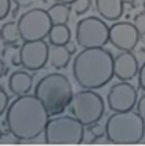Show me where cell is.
<instances>
[{
  "mask_svg": "<svg viewBox=\"0 0 145 146\" xmlns=\"http://www.w3.org/2000/svg\"><path fill=\"white\" fill-rule=\"evenodd\" d=\"M136 107H137V112H139L140 115H142V117L145 118V95L142 96V98H139V100H137Z\"/></svg>",
  "mask_w": 145,
  "mask_h": 146,
  "instance_id": "cell-26",
  "label": "cell"
},
{
  "mask_svg": "<svg viewBox=\"0 0 145 146\" xmlns=\"http://www.w3.org/2000/svg\"><path fill=\"white\" fill-rule=\"evenodd\" d=\"M70 6H72V9H74V13L77 16H83L84 13L89 11V8H91V0H75Z\"/></svg>",
  "mask_w": 145,
  "mask_h": 146,
  "instance_id": "cell-19",
  "label": "cell"
},
{
  "mask_svg": "<svg viewBox=\"0 0 145 146\" xmlns=\"http://www.w3.org/2000/svg\"><path fill=\"white\" fill-rule=\"evenodd\" d=\"M140 33L130 22H117L109 28V42L120 51H133L137 47Z\"/></svg>",
  "mask_w": 145,
  "mask_h": 146,
  "instance_id": "cell-11",
  "label": "cell"
},
{
  "mask_svg": "<svg viewBox=\"0 0 145 146\" xmlns=\"http://www.w3.org/2000/svg\"><path fill=\"white\" fill-rule=\"evenodd\" d=\"M50 54V47L41 40H25L20 47V61L22 68L28 72H37L45 67Z\"/></svg>",
  "mask_w": 145,
  "mask_h": 146,
  "instance_id": "cell-9",
  "label": "cell"
},
{
  "mask_svg": "<svg viewBox=\"0 0 145 146\" xmlns=\"http://www.w3.org/2000/svg\"><path fill=\"white\" fill-rule=\"evenodd\" d=\"M77 45H78V44H74V42H69V44H67V48H69V51H70L72 54L77 53Z\"/></svg>",
  "mask_w": 145,
  "mask_h": 146,
  "instance_id": "cell-29",
  "label": "cell"
},
{
  "mask_svg": "<svg viewBox=\"0 0 145 146\" xmlns=\"http://www.w3.org/2000/svg\"><path fill=\"white\" fill-rule=\"evenodd\" d=\"M109 28L103 19L89 16L78 20L75 42L81 48H100L109 42Z\"/></svg>",
  "mask_w": 145,
  "mask_h": 146,
  "instance_id": "cell-7",
  "label": "cell"
},
{
  "mask_svg": "<svg viewBox=\"0 0 145 146\" xmlns=\"http://www.w3.org/2000/svg\"><path fill=\"white\" fill-rule=\"evenodd\" d=\"M145 137V118L139 112H114L106 121V140L116 145L140 143Z\"/></svg>",
  "mask_w": 145,
  "mask_h": 146,
  "instance_id": "cell-4",
  "label": "cell"
},
{
  "mask_svg": "<svg viewBox=\"0 0 145 146\" xmlns=\"http://www.w3.org/2000/svg\"><path fill=\"white\" fill-rule=\"evenodd\" d=\"M106 101H108V107L112 112L133 110V107L137 104V90L131 82L120 81L111 87Z\"/></svg>",
  "mask_w": 145,
  "mask_h": 146,
  "instance_id": "cell-10",
  "label": "cell"
},
{
  "mask_svg": "<svg viewBox=\"0 0 145 146\" xmlns=\"http://www.w3.org/2000/svg\"><path fill=\"white\" fill-rule=\"evenodd\" d=\"M8 103H9V96L5 92V89L0 87V115L5 113V110L8 109Z\"/></svg>",
  "mask_w": 145,
  "mask_h": 146,
  "instance_id": "cell-24",
  "label": "cell"
},
{
  "mask_svg": "<svg viewBox=\"0 0 145 146\" xmlns=\"http://www.w3.org/2000/svg\"><path fill=\"white\" fill-rule=\"evenodd\" d=\"M50 120V113L36 95H20L8 106L5 124L22 141L37 138Z\"/></svg>",
  "mask_w": 145,
  "mask_h": 146,
  "instance_id": "cell-1",
  "label": "cell"
},
{
  "mask_svg": "<svg viewBox=\"0 0 145 146\" xmlns=\"http://www.w3.org/2000/svg\"><path fill=\"white\" fill-rule=\"evenodd\" d=\"M137 81H139V87L145 92V62L140 65L139 73H137Z\"/></svg>",
  "mask_w": 145,
  "mask_h": 146,
  "instance_id": "cell-25",
  "label": "cell"
},
{
  "mask_svg": "<svg viewBox=\"0 0 145 146\" xmlns=\"http://www.w3.org/2000/svg\"><path fill=\"white\" fill-rule=\"evenodd\" d=\"M88 131L92 132V135H94L97 140H100L102 137H106V126H103V124L94 123L91 126H88Z\"/></svg>",
  "mask_w": 145,
  "mask_h": 146,
  "instance_id": "cell-21",
  "label": "cell"
},
{
  "mask_svg": "<svg viewBox=\"0 0 145 146\" xmlns=\"http://www.w3.org/2000/svg\"><path fill=\"white\" fill-rule=\"evenodd\" d=\"M0 134H2V131H0Z\"/></svg>",
  "mask_w": 145,
  "mask_h": 146,
  "instance_id": "cell-32",
  "label": "cell"
},
{
  "mask_svg": "<svg viewBox=\"0 0 145 146\" xmlns=\"http://www.w3.org/2000/svg\"><path fill=\"white\" fill-rule=\"evenodd\" d=\"M8 73V67L5 65V62H3V59L0 58V78H2L3 75H6Z\"/></svg>",
  "mask_w": 145,
  "mask_h": 146,
  "instance_id": "cell-28",
  "label": "cell"
},
{
  "mask_svg": "<svg viewBox=\"0 0 145 146\" xmlns=\"http://www.w3.org/2000/svg\"><path fill=\"white\" fill-rule=\"evenodd\" d=\"M84 124L74 115H56L50 118L44 131L47 145H80L84 138Z\"/></svg>",
  "mask_w": 145,
  "mask_h": 146,
  "instance_id": "cell-5",
  "label": "cell"
},
{
  "mask_svg": "<svg viewBox=\"0 0 145 146\" xmlns=\"http://www.w3.org/2000/svg\"><path fill=\"white\" fill-rule=\"evenodd\" d=\"M125 0H95V9L105 20L116 22L123 16Z\"/></svg>",
  "mask_w": 145,
  "mask_h": 146,
  "instance_id": "cell-13",
  "label": "cell"
},
{
  "mask_svg": "<svg viewBox=\"0 0 145 146\" xmlns=\"http://www.w3.org/2000/svg\"><path fill=\"white\" fill-rule=\"evenodd\" d=\"M19 9H20L19 0H14V2H13V8H11V16H13V17H16V16H17V13H19Z\"/></svg>",
  "mask_w": 145,
  "mask_h": 146,
  "instance_id": "cell-27",
  "label": "cell"
},
{
  "mask_svg": "<svg viewBox=\"0 0 145 146\" xmlns=\"http://www.w3.org/2000/svg\"><path fill=\"white\" fill-rule=\"evenodd\" d=\"M9 92L14 93L16 96L27 95L33 87V76L30 75L28 70H19L14 72L8 79Z\"/></svg>",
  "mask_w": 145,
  "mask_h": 146,
  "instance_id": "cell-14",
  "label": "cell"
},
{
  "mask_svg": "<svg viewBox=\"0 0 145 146\" xmlns=\"http://www.w3.org/2000/svg\"><path fill=\"white\" fill-rule=\"evenodd\" d=\"M20 30V39L25 40H41L45 39L50 33L53 22H51L48 11L42 8H31L25 11L17 20Z\"/></svg>",
  "mask_w": 145,
  "mask_h": 146,
  "instance_id": "cell-8",
  "label": "cell"
},
{
  "mask_svg": "<svg viewBox=\"0 0 145 146\" xmlns=\"http://www.w3.org/2000/svg\"><path fill=\"white\" fill-rule=\"evenodd\" d=\"M72 53L69 51L67 45H51L50 47V54H48V61L53 68H64L70 62Z\"/></svg>",
  "mask_w": 145,
  "mask_h": 146,
  "instance_id": "cell-15",
  "label": "cell"
},
{
  "mask_svg": "<svg viewBox=\"0 0 145 146\" xmlns=\"http://www.w3.org/2000/svg\"><path fill=\"white\" fill-rule=\"evenodd\" d=\"M20 141L22 140L19 137H16L9 129L0 134V145H16V143H20Z\"/></svg>",
  "mask_w": 145,
  "mask_h": 146,
  "instance_id": "cell-20",
  "label": "cell"
},
{
  "mask_svg": "<svg viewBox=\"0 0 145 146\" xmlns=\"http://www.w3.org/2000/svg\"><path fill=\"white\" fill-rule=\"evenodd\" d=\"M13 2L11 0H0V20H3L5 17L11 14Z\"/></svg>",
  "mask_w": 145,
  "mask_h": 146,
  "instance_id": "cell-22",
  "label": "cell"
},
{
  "mask_svg": "<svg viewBox=\"0 0 145 146\" xmlns=\"http://www.w3.org/2000/svg\"><path fill=\"white\" fill-rule=\"evenodd\" d=\"M72 73L81 89H102L116 76L114 56L105 47L83 48L74 59Z\"/></svg>",
  "mask_w": 145,
  "mask_h": 146,
  "instance_id": "cell-2",
  "label": "cell"
},
{
  "mask_svg": "<svg viewBox=\"0 0 145 146\" xmlns=\"http://www.w3.org/2000/svg\"><path fill=\"white\" fill-rule=\"evenodd\" d=\"M144 11H145V0H144Z\"/></svg>",
  "mask_w": 145,
  "mask_h": 146,
  "instance_id": "cell-31",
  "label": "cell"
},
{
  "mask_svg": "<svg viewBox=\"0 0 145 146\" xmlns=\"http://www.w3.org/2000/svg\"><path fill=\"white\" fill-rule=\"evenodd\" d=\"M133 23L136 25L137 31H139L142 36H145V11H142V13H139V14L134 16V22Z\"/></svg>",
  "mask_w": 145,
  "mask_h": 146,
  "instance_id": "cell-23",
  "label": "cell"
},
{
  "mask_svg": "<svg viewBox=\"0 0 145 146\" xmlns=\"http://www.w3.org/2000/svg\"><path fill=\"white\" fill-rule=\"evenodd\" d=\"M0 39L3 40V44L6 45H13L20 39V30H19V23L16 22H6L0 27Z\"/></svg>",
  "mask_w": 145,
  "mask_h": 146,
  "instance_id": "cell-18",
  "label": "cell"
},
{
  "mask_svg": "<svg viewBox=\"0 0 145 146\" xmlns=\"http://www.w3.org/2000/svg\"><path fill=\"white\" fill-rule=\"evenodd\" d=\"M70 8L67 3H61V2H55L50 8L47 9L48 16H50L53 25H59V23H67L69 17H70Z\"/></svg>",
  "mask_w": 145,
  "mask_h": 146,
  "instance_id": "cell-16",
  "label": "cell"
},
{
  "mask_svg": "<svg viewBox=\"0 0 145 146\" xmlns=\"http://www.w3.org/2000/svg\"><path fill=\"white\" fill-rule=\"evenodd\" d=\"M139 62L131 51H122L114 58V75L120 81H130L139 73Z\"/></svg>",
  "mask_w": 145,
  "mask_h": 146,
  "instance_id": "cell-12",
  "label": "cell"
},
{
  "mask_svg": "<svg viewBox=\"0 0 145 146\" xmlns=\"http://www.w3.org/2000/svg\"><path fill=\"white\" fill-rule=\"evenodd\" d=\"M70 30H69L67 23H59V25H53L48 33V40L51 45H67L70 42Z\"/></svg>",
  "mask_w": 145,
  "mask_h": 146,
  "instance_id": "cell-17",
  "label": "cell"
},
{
  "mask_svg": "<svg viewBox=\"0 0 145 146\" xmlns=\"http://www.w3.org/2000/svg\"><path fill=\"white\" fill-rule=\"evenodd\" d=\"M34 95L42 101L50 117L61 115L74 98L72 84L63 73H48L39 79Z\"/></svg>",
  "mask_w": 145,
  "mask_h": 146,
  "instance_id": "cell-3",
  "label": "cell"
},
{
  "mask_svg": "<svg viewBox=\"0 0 145 146\" xmlns=\"http://www.w3.org/2000/svg\"><path fill=\"white\" fill-rule=\"evenodd\" d=\"M70 113L77 120H80L84 126H91L94 123H100L105 113V101L94 89H83L74 93L70 104Z\"/></svg>",
  "mask_w": 145,
  "mask_h": 146,
  "instance_id": "cell-6",
  "label": "cell"
},
{
  "mask_svg": "<svg viewBox=\"0 0 145 146\" xmlns=\"http://www.w3.org/2000/svg\"><path fill=\"white\" fill-rule=\"evenodd\" d=\"M55 2H61V3H67V5H72L75 0H55Z\"/></svg>",
  "mask_w": 145,
  "mask_h": 146,
  "instance_id": "cell-30",
  "label": "cell"
}]
</instances>
